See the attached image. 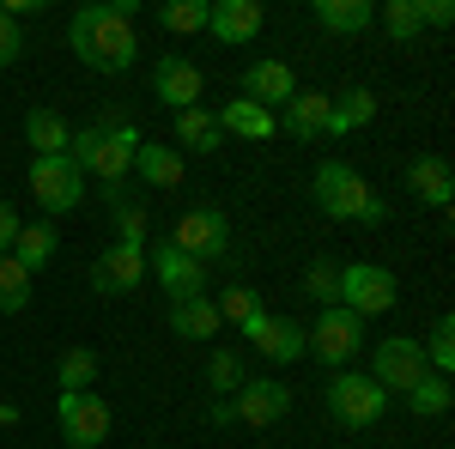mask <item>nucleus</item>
<instances>
[{"label":"nucleus","mask_w":455,"mask_h":449,"mask_svg":"<svg viewBox=\"0 0 455 449\" xmlns=\"http://www.w3.org/2000/svg\"><path fill=\"white\" fill-rule=\"evenodd\" d=\"M68 43L73 55L92 73H128L140 61V36H134V0H98L79 6L68 19Z\"/></svg>","instance_id":"f257e3e1"},{"label":"nucleus","mask_w":455,"mask_h":449,"mask_svg":"<svg viewBox=\"0 0 455 449\" xmlns=\"http://www.w3.org/2000/svg\"><path fill=\"white\" fill-rule=\"evenodd\" d=\"M140 146L146 140H140L134 122H98V128H79V134H73L68 158L79 164V176H98L104 188H116V182H128Z\"/></svg>","instance_id":"f03ea898"},{"label":"nucleus","mask_w":455,"mask_h":449,"mask_svg":"<svg viewBox=\"0 0 455 449\" xmlns=\"http://www.w3.org/2000/svg\"><path fill=\"white\" fill-rule=\"evenodd\" d=\"M310 188H315V207L328 212V219H347V225H383L388 219V207L371 195V182L352 164H340V158H322Z\"/></svg>","instance_id":"7ed1b4c3"},{"label":"nucleus","mask_w":455,"mask_h":449,"mask_svg":"<svg viewBox=\"0 0 455 449\" xmlns=\"http://www.w3.org/2000/svg\"><path fill=\"white\" fill-rule=\"evenodd\" d=\"M358 352H364V322L352 310H340V304H328V310L304 328V358L328 365V371H347Z\"/></svg>","instance_id":"20e7f679"},{"label":"nucleus","mask_w":455,"mask_h":449,"mask_svg":"<svg viewBox=\"0 0 455 449\" xmlns=\"http://www.w3.org/2000/svg\"><path fill=\"white\" fill-rule=\"evenodd\" d=\"M322 395H328V419H334L340 431H371V425L388 413V395L371 377H358V371H340Z\"/></svg>","instance_id":"39448f33"},{"label":"nucleus","mask_w":455,"mask_h":449,"mask_svg":"<svg viewBox=\"0 0 455 449\" xmlns=\"http://www.w3.org/2000/svg\"><path fill=\"white\" fill-rule=\"evenodd\" d=\"M395 274H388L383 261H352L340 268V310H352L358 322H371V316H388L395 310Z\"/></svg>","instance_id":"423d86ee"},{"label":"nucleus","mask_w":455,"mask_h":449,"mask_svg":"<svg viewBox=\"0 0 455 449\" xmlns=\"http://www.w3.org/2000/svg\"><path fill=\"white\" fill-rule=\"evenodd\" d=\"M55 425H61V437L73 449H98L109 437L116 413H109V401L98 389H79V395H55Z\"/></svg>","instance_id":"0eeeda50"},{"label":"nucleus","mask_w":455,"mask_h":449,"mask_svg":"<svg viewBox=\"0 0 455 449\" xmlns=\"http://www.w3.org/2000/svg\"><path fill=\"white\" fill-rule=\"evenodd\" d=\"M171 249H182L188 261H219L225 249H231V219L219 207H188L182 219H176V231H171Z\"/></svg>","instance_id":"6e6552de"},{"label":"nucleus","mask_w":455,"mask_h":449,"mask_svg":"<svg viewBox=\"0 0 455 449\" xmlns=\"http://www.w3.org/2000/svg\"><path fill=\"white\" fill-rule=\"evenodd\" d=\"M79 195H85V176H79V164L68 152L61 158H31V201L43 212H73Z\"/></svg>","instance_id":"1a4fd4ad"},{"label":"nucleus","mask_w":455,"mask_h":449,"mask_svg":"<svg viewBox=\"0 0 455 449\" xmlns=\"http://www.w3.org/2000/svg\"><path fill=\"white\" fill-rule=\"evenodd\" d=\"M425 377V346L413 341V334H388V341H377V352H371V382L377 389H413V382Z\"/></svg>","instance_id":"9d476101"},{"label":"nucleus","mask_w":455,"mask_h":449,"mask_svg":"<svg viewBox=\"0 0 455 449\" xmlns=\"http://www.w3.org/2000/svg\"><path fill=\"white\" fill-rule=\"evenodd\" d=\"M146 274L171 292V304H182V298H207V268H201V261H188L182 249H171V243H152Z\"/></svg>","instance_id":"9b49d317"},{"label":"nucleus","mask_w":455,"mask_h":449,"mask_svg":"<svg viewBox=\"0 0 455 449\" xmlns=\"http://www.w3.org/2000/svg\"><path fill=\"white\" fill-rule=\"evenodd\" d=\"M231 407H237V425H255V431H267L274 419L291 413V389L280 377H243V389L231 395Z\"/></svg>","instance_id":"f8f14e48"},{"label":"nucleus","mask_w":455,"mask_h":449,"mask_svg":"<svg viewBox=\"0 0 455 449\" xmlns=\"http://www.w3.org/2000/svg\"><path fill=\"white\" fill-rule=\"evenodd\" d=\"M243 334H249V346H255L261 358H274V365H298V358H304V328H298L291 316L255 310V316L243 322Z\"/></svg>","instance_id":"ddd939ff"},{"label":"nucleus","mask_w":455,"mask_h":449,"mask_svg":"<svg viewBox=\"0 0 455 449\" xmlns=\"http://www.w3.org/2000/svg\"><path fill=\"white\" fill-rule=\"evenodd\" d=\"M146 279V249H128V243H109L92 268V292L98 298H128L134 285Z\"/></svg>","instance_id":"4468645a"},{"label":"nucleus","mask_w":455,"mask_h":449,"mask_svg":"<svg viewBox=\"0 0 455 449\" xmlns=\"http://www.w3.org/2000/svg\"><path fill=\"white\" fill-rule=\"evenodd\" d=\"M201 85H207V79H201V68H195L188 55H164V61L152 68V98L164 109H195L201 104Z\"/></svg>","instance_id":"2eb2a0df"},{"label":"nucleus","mask_w":455,"mask_h":449,"mask_svg":"<svg viewBox=\"0 0 455 449\" xmlns=\"http://www.w3.org/2000/svg\"><path fill=\"white\" fill-rule=\"evenodd\" d=\"M291 92H298V73L285 68V61H249L243 68V98L261 109H285L291 104Z\"/></svg>","instance_id":"dca6fc26"},{"label":"nucleus","mask_w":455,"mask_h":449,"mask_svg":"<svg viewBox=\"0 0 455 449\" xmlns=\"http://www.w3.org/2000/svg\"><path fill=\"white\" fill-rule=\"evenodd\" d=\"M261 19H267V12H261V0H212L207 36L231 49V43H249V36L261 31Z\"/></svg>","instance_id":"f3484780"},{"label":"nucleus","mask_w":455,"mask_h":449,"mask_svg":"<svg viewBox=\"0 0 455 449\" xmlns=\"http://www.w3.org/2000/svg\"><path fill=\"white\" fill-rule=\"evenodd\" d=\"M407 188L419 195L425 207H450L455 201V171H450V158H437V152H425V158H413L407 164Z\"/></svg>","instance_id":"a211bd4d"},{"label":"nucleus","mask_w":455,"mask_h":449,"mask_svg":"<svg viewBox=\"0 0 455 449\" xmlns=\"http://www.w3.org/2000/svg\"><path fill=\"white\" fill-rule=\"evenodd\" d=\"M274 128H285L291 140H322V134H328V98L298 85V92H291V104L280 109V122H274Z\"/></svg>","instance_id":"6ab92c4d"},{"label":"nucleus","mask_w":455,"mask_h":449,"mask_svg":"<svg viewBox=\"0 0 455 449\" xmlns=\"http://www.w3.org/2000/svg\"><path fill=\"white\" fill-rule=\"evenodd\" d=\"M134 171L146 176V188H182L188 158H182L176 146H140V152H134Z\"/></svg>","instance_id":"aec40b11"},{"label":"nucleus","mask_w":455,"mask_h":449,"mask_svg":"<svg viewBox=\"0 0 455 449\" xmlns=\"http://www.w3.org/2000/svg\"><path fill=\"white\" fill-rule=\"evenodd\" d=\"M55 249H61V237H55V225L43 219V225H19V237H12V261L25 268V274H36V268H49L55 261Z\"/></svg>","instance_id":"412c9836"},{"label":"nucleus","mask_w":455,"mask_h":449,"mask_svg":"<svg viewBox=\"0 0 455 449\" xmlns=\"http://www.w3.org/2000/svg\"><path fill=\"white\" fill-rule=\"evenodd\" d=\"M176 152H182V146H188V152H219V146H225V134H219V116H212V109H176V140H171Z\"/></svg>","instance_id":"4be33fe9"},{"label":"nucleus","mask_w":455,"mask_h":449,"mask_svg":"<svg viewBox=\"0 0 455 449\" xmlns=\"http://www.w3.org/2000/svg\"><path fill=\"white\" fill-rule=\"evenodd\" d=\"M25 140H31L36 158H61L73 146V128H68V116H55V109H31L25 116Z\"/></svg>","instance_id":"5701e85b"},{"label":"nucleus","mask_w":455,"mask_h":449,"mask_svg":"<svg viewBox=\"0 0 455 449\" xmlns=\"http://www.w3.org/2000/svg\"><path fill=\"white\" fill-rule=\"evenodd\" d=\"M219 134H237V140H274V109L249 104V98H231L219 109Z\"/></svg>","instance_id":"b1692460"},{"label":"nucleus","mask_w":455,"mask_h":449,"mask_svg":"<svg viewBox=\"0 0 455 449\" xmlns=\"http://www.w3.org/2000/svg\"><path fill=\"white\" fill-rule=\"evenodd\" d=\"M171 328H176V341H212L225 322L212 310V298H182V304H171Z\"/></svg>","instance_id":"393cba45"},{"label":"nucleus","mask_w":455,"mask_h":449,"mask_svg":"<svg viewBox=\"0 0 455 449\" xmlns=\"http://www.w3.org/2000/svg\"><path fill=\"white\" fill-rule=\"evenodd\" d=\"M371 116H377V98H371L364 85H352L340 98H328V134H358Z\"/></svg>","instance_id":"a878e982"},{"label":"nucleus","mask_w":455,"mask_h":449,"mask_svg":"<svg viewBox=\"0 0 455 449\" xmlns=\"http://www.w3.org/2000/svg\"><path fill=\"white\" fill-rule=\"evenodd\" d=\"M315 25L334 36H352L371 25V0H315Z\"/></svg>","instance_id":"bb28decb"},{"label":"nucleus","mask_w":455,"mask_h":449,"mask_svg":"<svg viewBox=\"0 0 455 449\" xmlns=\"http://www.w3.org/2000/svg\"><path fill=\"white\" fill-rule=\"evenodd\" d=\"M92 382H98V352H92V346H68L61 365H55V389H61V395H79V389H92Z\"/></svg>","instance_id":"cd10ccee"},{"label":"nucleus","mask_w":455,"mask_h":449,"mask_svg":"<svg viewBox=\"0 0 455 449\" xmlns=\"http://www.w3.org/2000/svg\"><path fill=\"white\" fill-rule=\"evenodd\" d=\"M407 407H413L419 419H443V413L455 407V389H450V377H431V371H425V377L413 382V389H407Z\"/></svg>","instance_id":"c85d7f7f"},{"label":"nucleus","mask_w":455,"mask_h":449,"mask_svg":"<svg viewBox=\"0 0 455 449\" xmlns=\"http://www.w3.org/2000/svg\"><path fill=\"white\" fill-rule=\"evenodd\" d=\"M207 12H212V0H164L158 25L171 36H195V31H207Z\"/></svg>","instance_id":"c756f323"},{"label":"nucleus","mask_w":455,"mask_h":449,"mask_svg":"<svg viewBox=\"0 0 455 449\" xmlns=\"http://www.w3.org/2000/svg\"><path fill=\"white\" fill-rule=\"evenodd\" d=\"M25 304H31V274L12 255H0V316H19Z\"/></svg>","instance_id":"7c9ffc66"},{"label":"nucleus","mask_w":455,"mask_h":449,"mask_svg":"<svg viewBox=\"0 0 455 449\" xmlns=\"http://www.w3.org/2000/svg\"><path fill=\"white\" fill-rule=\"evenodd\" d=\"M383 31L395 36V43H413V36L425 31V19H419V0H383Z\"/></svg>","instance_id":"2f4dec72"},{"label":"nucleus","mask_w":455,"mask_h":449,"mask_svg":"<svg viewBox=\"0 0 455 449\" xmlns=\"http://www.w3.org/2000/svg\"><path fill=\"white\" fill-rule=\"evenodd\" d=\"M419 346H425V371H431V377H450L455 371V322L450 316H443V322L431 328V341H419Z\"/></svg>","instance_id":"473e14b6"},{"label":"nucleus","mask_w":455,"mask_h":449,"mask_svg":"<svg viewBox=\"0 0 455 449\" xmlns=\"http://www.w3.org/2000/svg\"><path fill=\"white\" fill-rule=\"evenodd\" d=\"M207 382H212V389H219V395H225V389L237 395V389H243V358H237L231 346H219V352H212V358H207Z\"/></svg>","instance_id":"72a5a7b5"},{"label":"nucleus","mask_w":455,"mask_h":449,"mask_svg":"<svg viewBox=\"0 0 455 449\" xmlns=\"http://www.w3.org/2000/svg\"><path fill=\"white\" fill-rule=\"evenodd\" d=\"M304 292H310L322 310H328V304H340V268H334V261H310V274H304Z\"/></svg>","instance_id":"f704fd0d"},{"label":"nucleus","mask_w":455,"mask_h":449,"mask_svg":"<svg viewBox=\"0 0 455 449\" xmlns=\"http://www.w3.org/2000/svg\"><path fill=\"white\" fill-rule=\"evenodd\" d=\"M212 310H219V322H237V328H243L249 316L261 310V298H255L249 285H225V298H212Z\"/></svg>","instance_id":"c9c22d12"},{"label":"nucleus","mask_w":455,"mask_h":449,"mask_svg":"<svg viewBox=\"0 0 455 449\" xmlns=\"http://www.w3.org/2000/svg\"><path fill=\"white\" fill-rule=\"evenodd\" d=\"M116 231H122L116 243H128V249H146V207H116Z\"/></svg>","instance_id":"e433bc0d"},{"label":"nucleus","mask_w":455,"mask_h":449,"mask_svg":"<svg viewBox=\"0 0 455 449\" xmlns=\"http://www.w3.org/2000/svg\"><path fill=\"white\" fill-rule=\"evenodd\" d=\"M19 55H25V25H19V19H6V12H0V68H12V61H19Z\"/></svg>","instance_id":"4c0bfd02"},{"label":"nucleus","mask_w":455,"mask_h":449,"mask_svg":"<svg viewBox=\"0 0 455 449\" xmlns=\"http://www.w3.org/2000/svg\"><path fill=\"white\" fill-rule=\"evenodd\" d=\"M19 225H25V219H19V207H12V201L0 195V255L12 249V237H19Z\"/></svg>","instance_id":"58836bf2"},{"label":"nucleus","mask_w":455,"mask_h":449,"mask_svg":"<svg viewBox=\"0 0 455 449\" xmlns=\"http://www.w3.org/2000/svg\"><path fill=\"white\" fill-rule=\"evenodd\" d=\"M419 19L443 31V25H455V6H450V0H419Z\"/></svg>","instance_id":"ea45409f"},{"label":"nucleus","mask_w":455,"mask_h":449,"mask_svg":"<svg viewBox=\"0 0 455 449\" xmlns=\"http://www.w3.org/2000/svg\"><path fill=\"white\" fill-rule=\"evenodd\" d=\"M207 419H212V425H237V407H231V395H212Z\"/></svg>","instance_id":"a19ab883"},{"label":"nucleus","mask_w":455,"mask_h":449,"mask_svg":"<svg viewBox=\"0 0 455 449\" xmlns=\"http://www.w3.org/2000/svg\"><path fill=\"white\" fill-rule=\"evenodd\" d=\"M6 425H19V407H12V401H0V431H6Z\"/></svg>","instance_id":"79ce46f5"}]
</instances>
